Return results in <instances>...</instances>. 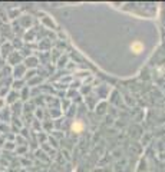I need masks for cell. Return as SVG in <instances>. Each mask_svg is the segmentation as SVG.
<instances>
[{
  "mask_svg": "<svg viewBox=\"0 0 165 172\" xmlns=\"http://www.w3.org/2000/svg\"><path fill=\"white\" fill-rule=\"evenodd\" d=\"M132 49H135L136 52H139L141 49H142V45H141V43H135L134 46H132Z\"/></svg>",
  "mask_w": 165,
  "mask_h": 172,
  "instance_id": "1",
  "label": "cell"
}]
</instances>
